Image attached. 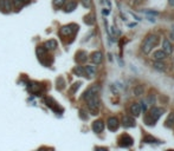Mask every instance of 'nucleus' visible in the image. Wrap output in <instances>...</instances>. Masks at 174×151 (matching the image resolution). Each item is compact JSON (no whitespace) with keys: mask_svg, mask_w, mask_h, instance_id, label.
<instances>
[{"mask_svg":"<svg viewBox=\"0 0 174 151\" xmlns=\"http://www.w3.org/2000/svg\"><path fill=\"white\" fill-rule=\"evenodd\" d=\"M96 151H108V150H107V149H104V148H97Z\"/></svg>","mask_w":174,"mask_h":151,"instance_id":"27","label":"nucleus"},{"mask_svg":"<svg viewBox=\"0 0 174 151\" xmlns=\"http://www.w3.org/2000/svg\"><path fill=\"white\" fill-rule=\"evenodd\" d=\"M168 1H169V5L174 7V0H168Z\"/></svg>","mask_w":174,"mask_h":151,"instance_id":"28","label":"nucleus"},{"mask_svg":"<svg viewBox=\"0 0 174 151\" xmlns=\"http://www.w3.org/2000/svg\"><path fill=\"white\" fill-rule=\"evenodd\" d=\"M120 142H121L120 143L121 146H129V145L133 144V139H131L129 136H123Z\"/></svg>","mask_w":174,"mask_h":151,"instance_id":"14","label":"nucleus"},{"mask_svg":"<svg viewBox=\"0 0 174 151\" xmlns=\"http://www.w3.org/2000/svg\"><path fill=\"white\" fill-rule=\"evenodd\" d=\"M12 2V7H16V8H20L24 6V1L23 0H11Z\"/></svg>","mask_w":174,"mask_h":151,"instance_id":"19","label":"nucleus"},{"mask_svg":"<svg viewBox=\"0 0 174 151\" xmlns=\"http://www.w3.org/2000/svg\"><path fill=\"white\" fill-rule=\"evenodd\" d=\"M166 57H167V54L165 53L162 50H158L156 52H154V54H153V58H154L155 60H158V62H160V60H163Z\"/></svg>","mask_w":174,"mask_h":151,"instance_id":"13","label":"nucleus"},{"mask_svg":"<svg viewBox=\"0 0 174 151\" xmlns=\"http://www.w3.org/2000/svg\"><path fill=\"white\" fill-rule=\"evenodd\" d=\"M43 47L46 51H54V50L58 47V43H57L56 39H50V40H46V42L44 43Z\"/></svg>","mask_w":174,"mask_h":151,"instance_id":"5","label":"nucleus"},{"mask_svg":"<svg viewBox=\"0 0 174 151\" xmlns=\"http://www.w3.org/2000/svg\"><path fill=\"white\" fill-rule=\"evenodd\" d=\"M76 59L78 62H81V63L85 62V60H87V53H85L84 51H79V52L76 54Z\"/></svg>","mask_w":174,"mask_h":151,"instance_id":"18","label":"nucleus"},{"mask_svg":"<svg viewBox=\"0 0 174 151\" xmlns=\"http://www.w3.org/2000/svg\"><path fill=\"white\" fill-rule=\"evenodd\" d=\"M163 113V109L161 108H153L149 111V118L152 119V122H156L158 119L161 117V115Z\"/></svg>","mask_w":174,"mask_h":151,"instance_id":"4","label":"nucleus"},{"mask_svg":"<svg viewBox=\"0 0 174 151\" xmlns=\"http://www.w3.org/2000/svg\"><path fill=\"white\" fill-rule=\"evenodd\" d=\"M84 72H85V75L88 77H90V78H92L95 73H96V69H95V66H92V65H87V66H84Z\"/></svg>","mask_w":174,"mask_h":151,"instance_id":"12","label":"nucleus"},{"mask_svg":"<svg viewBox=\"0 0 174 151\" xmlns=\"http://www.w3.org/2000/svg\"><path fill=\"white\" fill-rule=\"evenodd\" d=\"M162 51L167 54V55L173 52V49H172V45H171V43H169V40L165 39V40L162 42Z\"/></svg>","mask_w":174,"mask_h":151,"instance_id":"10","label":"nucleus"},{"mask_svg":"<svg viewBox=\"0 0 174 151\" xmlns=\"http://www.w3.org/2000/svg\"><path fill=\"white\" fill-rule=\"evenodd\" d=\"M72 72H74L76 76H78V77H82V76L85 75V72H84V67H82V66H76V67L72 70Z\"/></svg>","mask_w":174,"mask_h":151,"instance_id":"17","label":"nucleus"},{"mask_svg":"<svg viewBox=\"0 0 174 151\" xmlns=\"http://www.w3.org/2000/svg\"><path fill=\"white\" fill-rule=\"evenodd\" d=\"M103 129H104V123H103L102 120H95V122L92 123V130H94L96 133L102 132Z\"/></svg>","mask_w":174,"mask_h":151,"instance_id":"9","label":"nucleus"},{"mask_svg":"<svg viewBox=\"0 0 174 151\" xmlns=\"http://www.w3.org/2000/svg\"><path fill=\"white\" fill-rule=\"evenodd\" d=\"M77 7V2L75 0H70L68 1V4L65 5V12H72Z\"/></svg>","mask_w":174,"mask_h":151,"instance_id":"15","label":"nucleus"},{"mask_svg":"<svg viewBox=\"0 0 174 151\" xmlns=\"http://www.w3.org/2000/svg\"><path fill=\"white\" fill-rule=\"evenodd\" d=\"M74 27V25H68V26H63L61 30H59V33H61V35H63V37H68V35H71L74 31H75V29H72Z\"/></svg>","mask_w":174,"mask_h":151,"instance_id":"7","label":"nucleus"},{"mask_svg":"<svg viewBox=\"0 0 174 151\" xmlns=\"http://www.w3.org/2000/svg\"><path fill=\"white\" fill-rule=\"evenodd\" d=\"M142 93H143V87L141 85H139V86H136L134 89V95L135 96H141Z\"/></svg>","mask_w":174,"mask_h":151,"instance_id":"22","label":"nucleus"},{"mask_svg":"<svg viewBox=\"0 0 174 151\" xmlns=\"http://www.w3.org/2000/svg\"><path fill=\"white\" fill-rule=\"evenodd\" d=\"M119 125H120V123H119V119L116 117H110L108 119V129L110 131H116Z\"/></svg>","mask_w":174,"mask_h":151,"instance_id":"6","label":"nucleus"},{"mask_svg":"<svg viewBox=\"0 0 174 151\" xmlns=\"http://www.w3.org/2000/svg\"><path fill=\"white\" fill-rule=\"evenodd\" d=\"M23 1H24V2H29L30 0H23Z\"/></svg>","mask_w":174,"mask_h":151,"instance_id":"29","label":"nucleus"},{"mask_svg":"<svg viewBox=\"0 0 174 151\" xmlns=\"http://www.w3.org/2000/svg\"><path fill=\"white\" fill-rule=\"evenodd\" d=\"M123 125L124 126H135V120L133 118H130V117H124V119H123Z\"/></svg>","mask_w":174,"mask_h":151,"instance_id":"16","label":"nucleus"},{"mask_svg":"<svg viewBox=\"0 0 174 151\" xmlns=\"http://www.w3.org/2000/svg\"><path fill=\"white\" fill-rule=\"evenodd\" d=\"M66 0H54V6L56 8H61L65 5Z\"/></svg>","mask_w":174,"mask_h":151,"instance_id":"20","label":"nucleus"},{"mask_svg":"<svg viewBox=\"0 0 174 151\" xmlns=\"http://www.w3.org/2000/svg\"><path fill=\"white\" fill-rule=\"evenodd\" d=\"M98 91H99V87L97 85H94V86L89 87L87 91L83 93V99L84 100H88V99H90L91 97H94V96H97Z\"/></svg>","mask_w":174,"mask_h":151,"instance_id":"3","label":"nucleus"},{"mask_svg":"<svg viewBox=\"0 0 174 151\" xmlns=\"http://www.w3.org/2000/svg\"><path fill=\"white\" fill-rule=\"evenodd\" d=\"M79 86H81V83H76V84H74V86L71 87V90H70V91H71L72 93H75V92H76V90H78V87Z\"/></svg>","mask_w":174,"mask_h":151,"instance_id":"26","label":"nucleus"},{"mask_svg":"<svg viewBox=\"0 0 174 151\" xmlns=\"http://www.w3.org/2000/svg\"><path fill=\"white\" fill-rule=\"evenodd\" d=\"M87 104L89 110H90V112L92 115H97L98 110H99V99H98V96H94V97H91L90 99H88Z\"/></svg>","mask_w":174,"mask_h":151,"instance_id":"2","label":"nucleus"},{"mask_svg":"<svg viewBox=\"0 0 174 151\" xmlns=\"http://www.w3.org/2000/svg\"><path fill=\"white\" fill-rule=\"evenodd\" d=\"M173 122H174V115H171V116H169V118L166 120V124L169 126V125H172V124H173Z\"/></svg>","mask_w":174,"mask_h":151,"instance_id":"25","label":"nucleus"},{"mask_svg":"<svg viewBox=\"0 0 174 151\" xmlns=\"http://www.w3.org/2000/svg\"><path fill=\"white\" fill-rule=\"evenodd\" d=\"M159 44V37L155 35V34H149L148 37H146V39L143 40V43L141 45L142 51L144 53H149L153 49Z\"/></svg>","mask_w":174,"mask_h":151,"instance_id":"1","label":"nucleus"},{"mask_svg":"<svg viewBox=\"0 0 174 151\" xmlns=\"http://www.w3.org/2000/svg\"><path fill=\"white\" fill-rule=\"evenodd\" d=\"M147 103H148V104H151V105L155 104V97H154V95H151L149 97L147 98Z\"/></svg>","mask_w":174,"mask_h":151,"instance_id":"23","label":"nucleus"},{"mask_svg":"<svg viewBox=\"0 0 174 151\" xmlns=\"http://www.w3.org/2000/svg\"><path fill=\"white\" fill-rule=\"evenodd\" d=\"M153 66H154V69H156V70H159V71H163V70H165V65H163L162 63H160V62H155V63L153 64Z\"/></svg>","mask_w":174,"mask_h":151,"instance_id":"21","label":"nucleus"},{"mask_svg":"<svg viewBox=\"0 0 174 151\" xmlns=\"http://www.w3.org/2000/svg\"><path fill=\"white\" fill-rule=\"evenodd\" d=\"M82 5H83L84 7L89 8V7L91 6V0H82Z\"/></svg>","mask_w":174,"mask_h":151,"instance_id":"24","label":"nucleus"},{"mask_svg":"<svg viewBox=\"0 0 174 151\" xmlns=\"http://www.w3.org/2000/svg\"><path fill=\"white\" fill-rule=\"evenodd\" d=\"M91 62L94 63V64H101L102 63V60H103V54L102 52H99V51H96V52H94V53L91 54Z\"/></svg>","mask_w":174,"mask_h":151,"instance_id":"8","label":"nucleus"},{"mask_svg":"<svg viewBox=\"0 0 174 151\" xmlns=\"http://www.w3.org/2000/svg\"><path fill=\"white\" fill-rule=\"evenodd\" d=\"M141 110H142L141 105H140L139 103H134V104L130 106L131 115H133V116H135V117H136V116H139V115L141 113Z\"/></svg>","mask_w":174,"mask_h":151,"instance_id":"11","label":"nucleus"}]
</instances>
